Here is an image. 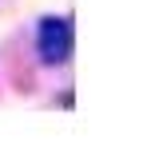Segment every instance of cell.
Returning a JSON list of instances; mask_svg holds the SVG:
<instances>
[{"mask_svg":"<svg viewBox=\"0 0 143 147\" xmlns=\"http://www.w3.org/2000/svg\"><path fill=\"white\" fill-rule=\"evenodd\" d=\"M72 48H76V32H72V20L68 16H44L40 28H36V52L40 60L60 68L72 60Z\"/></svg>","mask_w":143,"mask_h":147,"instance_id":"obj_1","label":"cell"}]
</instances>
